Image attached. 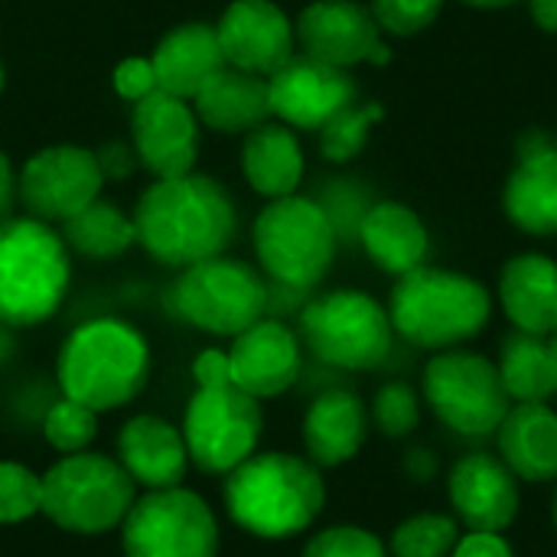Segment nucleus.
Returning a JSON list of instances; mask_svg holds the SVG:
<instances>
[{
  "mask_svg": "<svg viewBox=\"0 0 557 557\" xmlns=\"http://www.w3.org/2000/svg\"><path fill=\"white\" fill-rule=\"evenodd\" d=\"M336 242L339 232L330 209L297 193L271 199L255 222V251L261 268L294 290L317 287L326 277L336 258Z\"/></svg>",
  "mask_w": 557,
  "mask_h": 557,
  "instance_id": "obj_8",
  "label": "nucleus"
},
{
  "mask_svg": "<svg viewBox=\"0 0 557 557\" xmlns=\"http://www.w3.org/2000/svg\"><path fill=\"white\" fill-rule=\"evenodd\" d=\"M16 186H20V202L33 219L69 222L101 196L104 166L98 153L85 147L59 144L26 160L23 173L16 176Z\"/></svg>",
  "mask_w": 557,
  "mask_h": 557,
  "instance_id": "obj_13",
  "label": "nucleus"
},
{
  "mask_svg": "<svg viewBox=\"0 0 557 557\" xmlns=\"http://www.w3.org/2000/svg\"><path fill=\"white\" fill-rule=\"evenodd\" d=\"M460 522L444 512H421L395 525L388 539V555L392 557H450L457 539H460Z\"/></svg>",
  "mask_w": 557,
  "mask_h": 557,
  "instance_id": "obj_31",
  "label": "nucleus"
},
{
  "mask_svg": "<svg viewBox=\"0 0 557 557\" xmlns=\"http://www.w3.org/2000/svg\"><path fill=\"white\" fill-rule=\"evenodd\" d=\"M499 460L525 483L557 480V411L548 401L512 405L496 428Z\"/></svg>",
  "mask_w": 557,
  "mask_h": 557,
  "instance_id": "obj_23",
  "label": "nucleus"
},
{
  "mask_svg": "<svg viewBox=\"0 0 557 557\" xmlns=\"http://www.w3.org/2000/svg\"><path fill=\"white\" fill-rule=\"evenodd\" d=\"M117 463L137 486L153 493L180 486L193 460L180 428L157 414H137L117 437Z\"/></svg>",
  "mask_w": 557,
  "mask_h": 557,
  "instance_id": "obj_21",
  "label": "nucleus"
},
{
  "mask_svg": "<svg viewBox=\"0 0 557 557\" xmlns=\"http://www.w3.org/2000/svg\"><path fill=\"white\" fill-rule=\"evenodd\" d=\"M375 23L388 36H418L424 33L444 10V0H372L369 3Z\"/></svg>",
  "mask_w": 557,
  "mask_h": 557,
  "instance_id": "obj_37",
  "label": "nucleus"
},
{
  "mask_svg": "<svg viewBox=\"0 0 557 557\" xmlns=\"http://www.w3.org/2000/svg\"><path fill=\"white\" fill-rule=\"evenodd\" d=\"M447 499L467 532H506L522 509L519 476L493 454H467L450 467Z\"/></svg>",
  "mask_w": 557,
  "mask_h": 557,
  "instance_id": "obj_18",
  "label": "nucleus"
},
{
  "mask_svg": "<svg viewBox=\"0 0 557 557\" xmlns=\"http://www.w3.org/2000/svg\"><path fill=\"white\" fill-rule=\"evenodd\" d=\"M196 395L186 405L183 441L189 460L206 473H232L245 463L261 441V401L232 382L228 356L206 349L193 362Z\"/></svg>",
  "mask_w": 557,
  "mask_h": 557,
  "instance_id": "obj_3",
  "label": "nucleus"
},
{
  "mask_svg": "<svg viewBox=\"0 0 557 557\" xmlns=\"http://www.w3.org/2000/svg\"><path fill=\"white\" fill-rule=\"evenodd\" d=\"M69 245L33 215L0 222V326H36L65 300Z\"/></svg>",
  "mask_w": 557,
  "mask_h": 557,
  "instance_id": "obj_6",
  "label": "nucleus"
},
{
  "mask_svg": "<svg viewBox=\"0 0 557 557\" xmlns=\"http://www.w3.org/2000/svg\"><path fill=\"white\" fill-rule=\"evenodd\" d=\"M496 369H499L509 401H516V405L548 401L557 395L555 359H552L548 336H532V333L512 330L503 339Z\"/></svg>",
  "mask_w": 557,
  "mask_h": 557,
  "instance_id": "obj_29",
  "label": "nucleus"
},
{
  "mask_svg": "<svg viewBox=\"0 0 557 557\" xmlns=\"http://www.w3.org/2000/svg\"><path fill=\"white\" fill-rule=\"evenodd\" d=\"M137 242L170 268H189L225 251L235 235V206L212 176L157 180L134 209Z\"/></svg>",
  "mask_w": 557,
  "mask_h": 557,
  "instance_id": "obj_1",
  "label": "nucleus"
},
{
  "mask_svg": "<svg viewBox=\"0 0 557 557\" xmlns=\"http://www.w3.org/2000/svg\"><path fill=\"white\" fill-rule=\"evenodd\" d=\"M382 104L369 101V104H346L343 111H336L323 127H320V153L333 163H346L352 157H359V150L369 140V131L375 121H382Z\"/></svg>",
  "mask_w": 557,
  "mask_h": 557,
  "instance_id": "obj_32",
  "label": "nucleus"
},
{
  "mask_svg": "<svg viewBox=\"0 0 557 557\" xmlns=\"http://www.w3.org/2000/svg\"><path fill=\"white\" fill-rule=\"evenodd\" d=\"M467 7H476V10H503V7H512L519 0H463Z\"/></svg>",
  "mask_w": 557,
  "mask_h": 557,
  "instance_id": "obj_42",
  "label": "nucleus"
},
{
  "mask_svg": "<svg viewBox=\"0 0 557 557\" xmlns=\"http://www.w3.org/2000/svg\"><path fill=\"white\" fill-rule=\"evenodd\" d=\"M503 209L516 228L539 238L557 235V140L532 131L522 140L519 163L506 180Z\"/></svg>",
  "mask_w": 557,
  "mask_h": 557,
  "instance_id": "obj_20",
  "label": "nucleus"
},
{
  "mask_svg": "<svg viewBox=\"0 0 557 557\" xmlns=\"http://www.w3.org/2000/svg\"><path fill=\"white\" fill-rule=\"evenodd\" d=\"M127 470L101 454H69L42 473V516L75 535H101L117 529L134 496Z\"/></svg>",
  "mask_w": 557,
  "mask_h": 557,
  "instance_id": "obj_7",
  "label": "nucleus"
},
{
  "mask_svg": "<svg viewBox=\"0 0 557 557\" xmlns=\"http://www.w3.org/2000/svg\"><path fill=\"white\" fill-rule=\"evenodd\" d=\"M228 356L232 382L251 398H277L300 379V339L281 320H258L235 336Z\"/></svg>",
  "mask_w": 557,
  "mask_h": 557,
  "instance_id": "obj_19",
  "label": "nucleus"
},
{
  "mask_svg": "<svg viewBox=\"0 0 557 557\" xmlns=\"http://www.w3.org/2000/svg\"><path fill=\"white\" fill-rule=\"evenodd\" d=\"M160 91L193 101L202 85L225 69V55L209 23H180L173 26L150 55Z\"/></svg>",
  "mask_w": 557,
  "mask_h": 557,
  "instance_id": "obj_24",
  "label": "nucleus"
},
{
  "mask_svg": "<svg viewBox=\"0 0 557 557\" xmlns=\"http://www.w3.org/2000/svg\"><path fill=\"white\" fill-rule=\"evenodd\" d=\"M62 242L69 251H78L82 258H117L137 242L134 219H127L114 202H104L101 196L85 206L78 215L62 222Z\"/></svg>",
  "mask_w": 557,
  "mask_h": 557,
  "instance_id": "obj_30",
  "label": "nucleus"
},
{
  "mask_svg": "<svg viewBox=\"0 0 557 557\" xmlns=\"http://www.w3.org/2000/svg\"><path fill=\"white\" fill-rule=\"evenodd\" d=\"M421 392L434 418L460 437L496 434L512 408L496 362L460 346L437 352L424 366Z\"/></svg>",
  "mask_w": 557,
  "mask_h": 557,
  "instance_id": "obj_10",
  "label": "nucleus"
},
{
  "mask_svg": "<svg viewBox=\"0 0 557 557\" xmlns=\"http://www.w3.org/2000/svg\"><path fill=\"white\" fill-rule=\"evenodd\" d=\"M173 307L189 326L235 339L264 320L268 287L245 261L215 255L183 271L173 287Z\"/></svg>",
  "mask_w": 557,
  "mask_h": 557,
  "instance_id": "obj_11",
  "label": "nucleus"
},
{
  "mask_svg": "<svg viewBox=\"0 0 557 557\" xmlns=\"http://www.w3.org/2000/svg\"><path fill=\"white\" fill-rule=\"evenodd\" d=\"M300 333L310 352L346 372H369L392 352V317L366 290H330L300 313Z\"/></svg>",
  "mask_w": 557,
  "mask_h": 557,
  "instance_id": "obj_9",
  "label": "nucleus"
},
{
  "mask_svg": "<svg viewBox=\"0 0 557 557\" xmlns=\"http://www.w3.org/2000/svg\"><path fill=\"white\" fill-rule=\"evenodd\" d=\"M326 506L320 467L297 454H251L225 480V509L245 532L281 542L307 532Z\"/></svg>",
  "mask_w": 557,
  "mask_h": 557,
  "instance_id": "obj_2",
  "label": "nucleus"
},
{
  "mask_svg": "<svg viewBox=\"0 0 557 557\" xmlns=\"http://www.w3.org/2000/svg\"><path fill=\"white\" fill-rule=\"evenodd\" d=\"M369 424H372V418L359 395H352L346 388L320 395L304 418L307 460L317 463L320 470L349 463L352 457H359V450L369 437Z\"/></svg>",
  "mask_w": 557,
  "mask_h": 557,
  "instance_id": "obj_25",
  "label": "nucleus"
},
{
  "mask_svg": "<svg viewBox=\"0 0 557 557\" xmlns=\"http://www.w3.org/2000/svg\"><path fill=\"white\" fill-rule=\"evenodd\" d=\"M359 242L366 255L388 274L401 277L428 261L431 235L421 215L395 199L375 202L359 219Z\"/></svg>",
  "mask_w": 557,
  "mask_h": 557,
  "instance_id": "obj_26",
  "label": "nucleus"
},
{
  "mask_svg": "<svg viewBox=\"0 0 557 557\" xmlns=\"http://www.w3.org/2000/svg\"><path fill=\"white\" fill-rule=\"evenodd\" d=\"M98 434V411L88 405H78L72 398H59L46 418H42V437L59 450V454H82Z\"/></svg>",
  "mask_w": 557,
  "mask_h": 557,
  "instance_id": "obj_33",
  "label": "nucleus"
},
{
  "mask_svg": "<svg viewBox=\"0 0 557 557\" xmlns=\"http://www.w3.org/2000/svg\"><path fill=\"white\" fill-rule=\"evenodd\" d=\"M0 91H3V65H0Z\"/></svg>",
  "mask_w": 557,
  "mask_h": 557,
  "instance_id": "obj_45",
  "label": "nucleus"
},
{
  "mask_svg": "<svg viewBox=\"0 0 557 557\" xmlns=\"http://www.w3.org/2000/svg\"><path fill=\"white\" fill-rule=\"evenodd\" d=\"M42 512V476L23 463H0V525H16Z\"/></svg>",
  "mask_w": 557,
  "mask_h": 557,
  "instance_id": "obj_34",
  "label": "nucleus"
},
{
  "mask_svg": "<svg viewBox=\"0 0 557 557\" xmlns=\"http://www.w3.org/2000/svg\"><path fill=\"white\" fill-rule=\"evenodd\" d=\"M0 349H3V333H0Z\"/></svg>",
  "mask_w": 557,
  "mask_h": 557,
  "instance_id": "obj_46",
  "label": "nucleus"
},
{
  "mask_svg": "<svg viewBox=\"0 0 557 557\" xmlns=\"http://www.w3.org/2000/svg\"><path fill=\"white\" fill-rule=\"evenodd\" d=\"M59 388L91 411H114L134 401L150 375V346L124 320L82 323L59 352Z\"/></svg>",
  "mask_w": 557,
  "mask_h": 557,
  "instance_id": "obj_5",
  "label": "nucleus"
},
{
  "mask_svg": "<svg viewBox=\"0 0 557 557\" xmlns=\"http://www.w3.org/2000/svg\"><path fill=\"white\" fill-rule=\"evenodd\" d=\"M134 150L140 163L157 176H186L199 153V117L186 98L170 91H150L134 104Z\"/></svg>",
  "mask_w": 557,
  "mask_h": 557,
  "instance_id": "obj_17",
  "label": "nucleus"
},
{
  "mask_svg": "<svg viewBox=\"0 0 557 557\" xmlns=\"http://www.w3.org/2000/svg\"><path fill=\"white\" fill-rule=\"evenodd\" d=\"M114 88L121 98H127L131 104H137L140 98H147L150 91H157V72H153V62L150 59H124L117 69H114Z\"/></svg>",
  "mask_w": 557,
  "mask_h": 557,
  "instance_id": "obj_38",
  "label": "nucleus"
},
{
  "mask_svg": "<svg viewBox=\"0 0 557 557\" xmlns=\"http://www.w3.org/2000/svg\"><path fill=\"white\" fill-rule=\"evenodd\" d=\"M499 307L509 323L532 336L557 333V261L525 251L499 271Z\"/></svg>",
  "mask_w": 557,
  "mask_h": 557,
  "instance_id": "obj_22",
  "label": "nucleus"
},
{
  "mask_svg": "<svg viewBox=\"0 0 557 557\" xmlns=\"http://www.w3.org/2000/svg\"><path fill=\"white\" fill-rule=\"evenodd\" d=\"M16 199H20V186H16V176H13V166H10L7 153L0 150V222L13 219Z\"/></svg>",
  "mask_w": 557,
  "mask_h": 557,
  "instance_id": "obj_40",
  "label": "nucleus"
},
{
  "mask_svg": "<svg viewBox=\"0 0 557 557\" xmlns=\"http://www.w3.org/2000/svg\"><path fill=\"white\" fill-rule=\"evenodd\" d=\"M529 10H532V20L545 33H555L557 36V0H529Z\"/></svg>",
  "mask_w": 557,
  "mask_h": 557,
  "instance_id": "obj_41",
  "label": "nucleus"
},
{
  "mask_svg": "<svg viewBox=\"0 0 557 557\" xmlns=\"http://www.w3.org/2000/svg\"><path fill=\"white\" fill-rule=\"evenodd\" d=\"M215 36L225 65L264 78L297 55V29L274 0H232L215 23Z\"/></svg>",
  "mask_w": 557,
  "mask_h": 557,
  "instance_id": "obj_16",
  "label": "nucleus"
},
{
  "mask_svg": "<svg viewBox=\"0 0 557 557\" xmlns=\"http://www.w3.org/2000/svg\"><path fill=\"white\" fill-rule=\"evenodd\" d=\"M369 418L375 421V428L385 437H408L421 424V398H418V392L411 385L388 382V385L379 388Z\"/></svg>",
  "mask_w": 557,
  "mask_h": 557,
  "instance_id": "obj_35",
  "label": "nucleus"
},
{
  "mask_svg": "<svg viewBox=\"0 0 557 557\" xmlns=\"http://www.w3.org/2000/svg\"><path fill=\"white\" fill-rule=\"evenodd\" d=\"M271 114L297 131H320L336 111L356 101V82L349 69L326 65L307 52L287 59L268 75Z\"/></svg>",
  "mask_w": 557,
  "mask_h": 557,
  "instance_id": "obj_15",
  "label": "nucleus"
},
{
  "mask_svg": "<svg viewBox=\"0 0 557 557\" xmlns=\"http://www.w3.org/2000/svg\"><path fill=\"white\" fill-rule=\"evenodd\" d=\"M388 317L395 333L411 346L444 352L483 333L493 317V297L463 271L421 264L398 277Z\"/></svg>",
  "mask_w": 557,
  "mask_h": 557,
  "instance_id": "obj_4",
  "label": "nucleus"
},
{
  "mask_svg": "<svg viewBox=\"0 0 557 557\" xmlns=\"http://www.w3.org/2000/svg\"><path fill=\"white\" fill-rule=\"evenodd\" d=\"M552 519H555V529H557V493H555V506H552Z\"/></svg>",
  "mask_w": 557,
  "mask_h": 557,
  "instance_id": "obj_44",
  "label": "nucleus"
},
{
  "mask_svg": "<svg viewBox=\"0 0 557 557\" xmlns=\"http://www.w3.org/2000/svg\"><path fill=\"white\" fill-rule=\"evenodd\" d=\"M242 170L255 193L268 199L294 196L304 180V147L287 124L264 121L245 134Z\"/></svg>",
  "mask_w": 557,
  "mask_h": 557,
  "instance_id": "obj_28",
  "label": "nucleus"
},
{
  "mask_svg": "<svg viewBox=\"0 0 557 557\" xmlns=\"http://www.w3.org/2000/svg\"><path fill=\"white\" fill-rule=\"evenodd\" d=\"M548 346H552V359H555V382H557V333L548 336Z\"/></svg>",
  "mask_w": 557,
  "mask_h": 557,
  "instance_id": "obj_43",
  "label": "nucleus"
},
{
  "mask_svg": "<svg viewBox=\"0 0 557 557\" xmlns=\"http://www.w3.org/2000/svg\"><path fill=\"white\" fill-rule=\"evenodd\" d=\"M294 29L307 55L336 69H352L362 62L385 65L392 59L382 26L359 0H313L297 16Z\"/></svg>",
  "mask_w": 557,
  "mask_h": 557,
  "instance_id": "obj_14",
  "label": "nucleus"
},
{
  "mask_svg": "<svg viewBox=\"0 0 557 557\" xmlns=\"http://www.w3.org/2000/svg\"><path fill=\"white\" fill-rule=\"evenodd\" d=\"M193 111L219 134H248L271 117L268 78L225 65L193 98Z\"/></svg>",
  "mask_w": 557,
  "mask_h": 557,
  "instance_id": "obj_27",
  "label": "nucleus"
},
{
  "mask_svg": "<svg viewBox=\"0 0 557 557\" xmlns=\"http://www.w3.org/2000/svg\"><path fill=\"white\" fill-rule=\"evenodd\" d=\"M304 557H392L388 555V545L362 529V525H333V529H323L317 532L307 548Z\"/></svg>",
  "mask_w": 557,
  "mask_h": 557,
  "instance_id": "obj_36",
  "label": "nucleus"
},
{
  "mask_svg": "<svg viewBox=\"0 0 557 557\" xmlns=\"http://www.w3.org/2000/svg\"><path fill=\"white\" fill-rule=\"evenodd\" d=\"M121 548L124 557H215L219 522L193 490H153L121 522Z\"/></svg>",
  "mask_w": 557,
  "mask_h": 557,
  "instance_id": "obj_12",
  "label": "nucleus"
},
{
  "mask_svg": "<svg viewBox=\"0 0 557 557\" xmlns=\"http://www.w3.org/2000/svg\"><path fill=\"white\" fill-rule=\"evenodd\" d=\"M450 557H516L503 532H467L457 539Z\"/></svg>",
  "mask_w": 557,
  "mask_h": 557,
  "instance_id": "obj_39",
  "label": "nucleus"
}]
</instances>
